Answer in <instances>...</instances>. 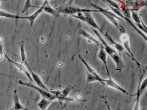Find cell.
Listing matches in <instances>:
<instances>
[{
  "label": "cell",
  "mask_w": 147,
  "mask_h": 110,
  "mask_svg": "<svg viewBox=\"0 0 147 110\" xmlns=\"http://www.w3.org/2000/svg\"><path fill=\"white\" fill-rule=\"evenodd\" d=\"M13 108L14 110H25L26 107L20 103L19 99L18 91L16 89L13 91Z\"/></svg>",
  "instance_id": "9c48e42d"
},
{
  "label": "cell",
  "mask_w": 147,
  "mask_h": 110,
  "mask_svg": "<svg viewBox=\"0 0 147 110\" xmlns=\"http://www.w3.org/2000/svg\"><path fill=\"white\" fill-rule=\"evenodd\" d=\"M105 104H106L107 107V109H108V110H112V109H111L110 105H109L108 102H107V101L106 99H105Z\"/></svg>",
  "instance_id": "484cf974"
},
{
  "label": "cell",
  "mask_w": 147,
  "mask_h": 110,
  "mask_svg": "<svg viewBox=\"0 0 147 110\" xmlns=\"http://www.w3.org/2000/svg\"><path fill=\"white\" fill-rule=\"evenodd\" d=\"M57 10L59 13H62L63 14L68 15H74L78 13L81 12H99L98 10H92V9H87L80 8L76 7L71 5H67L63 7H59Z\"/></svg>",
  "instance_id": "3957f363"
},
{
  "label": "cell",
  "mask_w": 147,
  "mask_h": 110,
  "mask_svg": "<svg viewBox=\"0 0 147 110\" xmlns=\"http://www.w3.org/2000/svg\"><path fill=\"white\" fill-rule=\"evenodd\" d=\"M78 34L80 35H82V36H83L85 38H86L88 39L91 40L92 42H94V43L98 44L100 46H102V44H101V43L100 41H98L93 36H92L90 34L88 33V32L85 31L84 29H82L81 28H79Z\"/></svg>",
  "instance_id": "4fadbf2b"
},
{
  "label": "cell",
  "mask_w": 147,
  "mask_h": 110,
  "mask_svg": "<svg viewBox=\"0 0 147 110\" xmlns=\"http://www.w3.org/2000/svg\"><path fill=\"white\" fill-rule=\"evenodd\" d=\"M20 47V56L22 60V62L25 63L27 61L26 56L24 44L22 41L20 44H19Z\"/></svg>",
  "instance_id": "d6986e66"
},
{
  "label": "cell",
  "mask_w": 147,
  "mask_h": 110,
  "mask_svg": "<svg viewBox=\"0 0 147 110\" xmlns=\"http://www.w3.org/2000/svg\"><path fill=\"white\" fill-rule=\"evenodd\" d=\"M104 1L105 2L108 6H111V7L114 8L118 9V10L121 11V8H120L119 5L117 3L115 2V1Z\"/></svg>",
  "instance_id": "7402d4cb"
},
{
  "label": "cell",
  "mask_w": 147,
  "mask_h": 110,
  "mask_svg": "<svg viewBox=\"0 0 147 110\" xmlns=\"http://www.w3.org/2000/svg\"><path fill=\"white\" fill-rule=\"evenodd\" d=\"M44 7L43 11L55 17H58L59 16L60 14L59 13L57 10L50 5L49 1H44Z\"/></svg>",
  "instance_id": "7c38bea8"
},
{
  "label": "cell",
  "mask_w": 147,
  "mask_h": 110,
  "mask_svg": "<svg viewBox=\"0 0 147 110\" xmlns=\"http://www.w3.org/2000/svg\"><path fill=\"white\" fill-rule=\"evenodd\" d=\"M18 83L20 85L26 86V87L33 89L34 90L37 91L41 95L42 98H45V99L49 100L52 101L57 99L56 97L53 94L51 93L49 91L43 89L42 88L38 86L37 85H35L33 82H25L22 80H19Z\"/></svg>",
  "instance_id": "7a4b0ae2"
},
{
  "label": "cell",
  "mask_w": 147,
  "mask_h": 110,
  "mask_svg": "<svg viewBox=\"0 0 147 110\" xmlns=\"http://www.w3.org/2000/svg\"><path fill=\"white\" fill-rule=\"evenodd\" d=\"M44 7V3H43L42 6L38 8L37 10L34 12L31 15L27 16H23V19H27L30 21V26L32 27L34 25V22L36 18L38 17V15L43 11Z\"/></svg>",
  "instance_id": "ba28073f"
},
{
  "label": "cell",
  "mask_w": 147,
  "mask_h": 110,
  "mask_svg": "<svg viewBox=\"0 0 147 110\" xmlns=\"http://www.w3.org/2000/svg\"><path fill=\"white\" fill-rule=\"evenodd\" d=\"M14 110V109H13V108H12L11 109H10V110Z\"/></svg>",
  "instance_id": "4316f807"
},
{
  "label": "cell",
  "mask_w": 147,
  "mask_h": 110,
  "mask_svg": "<svg viewBox=\"0 0 147 110\" xmlns=\"http://www.w3.org/2000/svg\"><path fill=\"white\" fill-rule=\"evenodd\" d=\"M91 28L99 40L106 53L108 54L113 59V61L117 65V70L119 71H121V70L124 68L125 66L121 58V55L119 54L113 47L110 46L106 42L105 40L101 36V34L99 33L98 31H97V30L94 29L92 28Z\"/></svg>",
  "instance_id": "6da1fadb"
},
{
  "label": "cell",
  "mask_w": 147,
  "mask_h": 110,
  "mask_svg": "<svg viewBox=\"0 0 147 110\" xmlns=\"http://www.w3.org/2000/svg\"><path fill=\"white\" fill-rule=\"evenodd\" d=\"M31 8H39L38 6H35V5H32L31 3V1L30 0H27L26 1L25 3L24 6L22 9L21 13H24L25 12H27Z\"/></svg>",
  "instance_id": "ffe728a7"
},
{
  "label": "cell",
  "mask_w": 147,
  "mask_h": 110,
  "mask_svg": "<svg viewBox=\"0 0 147 110\" xmlns=\"http://www.w3.org/2000/svg\"><path fill=\"white\" fill-rule=\"evenodd\" d=\"M87 77H86V82L87 83H88L90 82H93L98 81L102 83L103 85H105L104 82H103L102 80L103 78H99L96 77L95 76L92 74H90L89 72H87Z\"/></svg>",
  "instance_id": "ac0fdd59"
},
{
  "label": "cell",
  "mask_w": 147,
  "mask_h": 110,
  "mask_svg": "<svg viewBox=\"0 0 147 110\" xmlns=\"http://www.w3.org/2000/svg\"><path fill=\"white\" fill-rule=\"evenodd\" d=\"M123 46L124 47L125 49H126V50H128V51L130 53V54L131 55L132 57L133 58H134V56H133V54H132V52L131 51L129 47V41H128V40H125L124 42L123 43Z\"/></svg>",
  "instance_id": "d4e9b609"
},
{
  "label": "cell",
  "mask_w": 147,
  "mask_h": 110,
  "mask_svg": "<svg viewBox=\"0 0 147 110\" xmlns=\"http://www.w3.org/2000/svg\"><path fill=\"white\" fill-rule=\"evenodd\" d=\"M5 56L8 59V61L12 63L14 65H15L16 67L20 71V72H22V73L26 75L27 76V77L29 78V80H30V82H33V83H35L34 81L32 80V77L31 76L30 74L28 72L27 70L26 69V68L22 64L20 63L17 62H15V61H13L12 60L11 58H10L6 54H5Z\"/></svg>",
  "instance_id": "5b68a950"
},
{
  "label": "cell",
  "mask_w": 147,
  "mask_h": 110,
  "mask_svg": "<svg viewBox=\"0 0 147 110\" xmlns=\"http://www.w3.org/2000/svg\"><path fill=\"white\" fill-rule=\"evenodd\" d=\"M0 17H5V18L13 19H23V16L10 13L4 10H0Z\"/></svg>",
  "instance_id": "e0dca14e"
},
{
  "label": "cell",
  "mask_w": 147,
  "mask_h": 110,
  "mask_svg": "<svg viewBox=\"0 0 147 110\" xmlns=\"http://www.w3.org/2000/svg\"><path fill=\"white\" fill-rule=\"evenodd\" d=\"M103 82L105 83V85H107L117 90L120 91V92H122L123 93L125 94H128L129 93L127 92V91L124 89L122 87H120L119 85L117 84L111 76H108V79H103L102 80Z\"/></svg>",
  "instance_id": "8992f818"
},
{
  "label": "cell",
  "mask_w": 147,
  "mask_h": 110,
  "mask_svg": "<svg viewBox=\"0 0 147 110\" xmlns=\"http://www.w3.org/2000/svg\"><path fill=\"white\" fill-rule=\"evenodd\" d=\"M83 13L85 15V19H86L85 23L88 24L91 28H92L94 29H98L104 34V32H103L102 29L100 28L99 27L98 25L95 21L94 20V19L91 14V12H83Z\"/></svg>",
  "instance_id": "277c9868"
},
{
  "label": "cell",
  "mask_w": 147,
  "mask_h": 110,
  "mask_svg": "<svg viewBox=\"0 0 147 110\" xmlns=\"http://www.w3.org/2000/svg\"><path fill=\"white\" fill-rule=\"evenodd\" d=\"M147 78H145L142 82L141 84L139 83V85H138V88L137 89L140 91L141 93H143L144 91L146 89V87H147Z\"/></svg>",
  "instance_id": "603a6c76"
},
{
  "label": "cell",
  "mask_w": 147,
  "mask_h": 110,
  "mask_svg": "<svg viewBox=\"0 0 147 110\" xmlns=\"http://www.w3.org/2000/svg\"><path fill=\"white\" fill-rule=\"evenodd\" d=\"M52 102L51 101L45 98H42L41 101L35 106L39 107L41 110H46L48 109Z\"/></svg>",
  "instance_id": "9a60e30c"
},
{
  "label": "cell",
  "mask_w": 147,
  "mask_h": 110,
  "mask_svg": "<svg viewBox=\"0 0 147 110\" xmlns=\"http://www.w3.org/2000/svg\"><path fill=\"white\" fill-rule=\"evenodd\" d=\"M73 89H74V87L72 86H67L65 88L61 91L57 99L61 101L67 100L71 101L73 100V99L69 98L67 96Z\"/></svg>",
  "instance_id": "52a82bcc"
},
{
  "label": "cell",
  "mask_w": 147,
  "mask_h": 110,
  "mask_svg": "<svg viewBox=\"0 0 147 110\" xmlns=\"http://www.w3.org/2000/svg\"><path fill=\"white\" fill-rule=\"evenodd\" d=\"M131 18L135 22V24H140L141 23V18L138 15L137 12L131 11Z\"/></svg>",
  "instance_id": "44dd1931"
},
{
  "label": "cell",
  "mask_w": 147,
  "mask_h": 110,
  "mask_svg": "<svg viewBox=\"0 0 147 110\" xmlns=\"http://www.w3.org/2000/svg\"><path fill=\"white\" fill-rule=\"evenodd\" d=\"M106 17L107 19L110 21L112 24H113V25L115 26L119 30L120 32L122 33H124L125 32V31L124 28H123V27H122V25H119V23H118L117 21V19H115L114 17L113 16H111V15H108L106 14H103Z\"/></svg>",
  "instance_id": "5bb4252c"
},
{
  "label": "cell",
  "mask_w": 147,
  "mask_h": 110,
  "mask_svg": "<svg viewBox=\"0 0 147 110\" xmlns=\"http://www.w3.org/2000/svg\"><path fill=\"white\" fill-rule=\"evenodd\" d=\"M103 34H104L105 36L107 38V39L110 41L113 47L117 50L118 52V53L121 55L122 52H123V51L124 50H125V48L123 45L115 41L107 33H106V34L104 33Z\"/></svg>",
  "instance_id": "8fae6325"
},
{
  "label": "cell",
  "mask_w": 147,
  "mask_h": 110,
  "mask_svg": "<svg viewBox=\"0 0 147 110\" xmlns=\"http://www.w3.org/2000/svg\"><path fill=\"white\" fill-rule=\"evenodd\" d=\"M98 56L99 59L102 61V62L104 63V65H105L108 76H111L109 69H108V66H107V53H106L105 51L104 50V47H103V46H100V50Z\"/></svg>",
  "instance_id": "30bf717a"
},
{
  "label": "cell",
  "mask_w": 147,
  "mask_h": 110,
  "mask_svg": "<svg viewBox=\"0 0 147 110\" xmlns=\"http://www.w3.org/2000/svg\"><path fill=\"white\" fill-rule=\"evenodd\" d=\"M5 54V53L4 51V46L2 44L1 39H0V61H1L3 59Z\"/></svg>",
  "instance_id": "cb8c5ba5"
},
{
  "label": "cell",
  "mask_w": 147,
  "mask_h": 110,
  "mask_svg": "<svg viewBox=\"0 0 147 110\" xmlns=\"http://www.w3.org/2000/svg\"><path fill=\"white\" fill-rule=\"evenodd\" d=\"M79 58H80V60H81L82 62H83L84 65L86 66L88 72H89L90 74H92L94 75L95 76L98 77V78H101V77L97 73V72H96V70H95L93 68H92L90 65H89V64H88L87 63V62L84 60V58L82 57L81 56L79 55Z\"/></svg>",
  "instance_id": "2e32d148"
}]
</instances>
